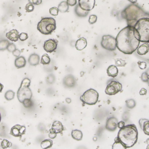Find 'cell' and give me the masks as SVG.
<instances>
[{"label": "cell", "mask_w": 149, "mask_h": 149, "mask_svg": "<svg viewBox=\"0 0 149 149\" xmlns=\"http://www.w3.org/2000/svg\"><path fill=\"white\" fill-rule=\"evenodd\" d=\"M134 28L140 42L149 43V18L143 17L139 19Z\"/></svg>", "instance_id": "obj_4"}, {"label": "cell", "mask_w": 149, "mask_h": 149, "mask_svg": "<svg viewBox=\"0 0 149 149\" xmlns=\"http://www.w3.org/2000/svg\"><path fill=\"white\" fill-rule=\"evenodd\" d=\"M137 53L140 55H144L148 53L149 51V44L148 43H144L138 47Z\"/></svg>", "instance_id": "obj_20"}, {"label": "cell", "mask_w": 149, "mask_h": 149, "mask_svg": "<svg viewBox=\"0 0 149 149\" xmlns=\"http://www.w3.org/2000/svg\"><path fill=\"white\" fill-rule=\"evenodd\" d=\"M30 84V80L28 78H25L21 82L20 87L17 92V97L21 103H22L25 99H31L32 93L29 88Z\"/></svg>", "instance_id": "obj_6"}, {"label": "cell", "mask_w": 149, "mask_h": 149, "mask_svg": "<svg viewBox=\"0 0 149 149\" xmlns=\"http://www.w3.org/2000/svg\"><path fill=\"white\" fill-rule=\"evenodd\" d=\"M58 41L55 39H49L45 41L43 48L47 53H53L56 50L58 46Z\"/></svg>", "instance_id": "obj_10"}, {"label": "cell", "mask_w": 149, "mask_h": 149, "mask_svg": "<svg viewBox=\"0 0 149 149\" xmlns=\"http://www.w3.org/2000/svg\"><path fill=\"white\" fill-rule=\"evenodd\" d=\"M74 12L77 16L80 18L86 17L89 14V11L84 10L81 9L79 5H77L74 8Z\"/></svg>", "instance_id": "obj_19"}, {"label": "cell", "mask_w": 149, "mask_h": 149, "mask_svg": "<svg viewBox=\"0 0 149 149\" xmlns=\"http://www.w3.org/2000/svg\"><path fill=\"white\" fill-rule=\"evenodd\" d=\"M139 94L140 96H144L147 94V90L145 88H142L140 91Z\"/></svg>", "instance_id": "obj_48"}, {"label": "cell", "mask_w": 149, "mask_h": 149, "mask_svg": "<svg viewBox=\"0 0 149 149\" xmlns=\"http://www.w3.org/2000/svg\"><path fill=\"white\" fill-rule=\"evenodd\" d=\"M66 2L68 5L70 6H74L76 5L77 3V0H67Z\"/></svg>", "instance_id": "obj_44"}, {"label": "cell", "mask_w": 149, "mask_h": 149, "mask_svg": "<svg viewBox=\"0 0 149 149\" xmlns=\"http://www.w3.org/2000/svg\"><path fill=\"white\" fill-rule=\"evenodd\" d=\"M15 96V93L13 91L9 90L5 94V97L7 101H11L14 99Z\"/></svg>", "instance_id": "obj_29"}, {"label": "cell", "mask_w": 149, "mask_h": 149, "mask_svg": "<svg viewBox=\"0 0 149 149\" xmlns=\"http://www.w3.org/2000/svg\"><path fill=\"white\" fill-rule=\"evenodd\" d=\"M125 61L121 59H115V65L116 67H124L126 65Z\"/></svg>", "instance_id": "obj_32"}, {"label": "cell", "mask_w": 149, "mask_h": 149, "mask_svg": "<svg viewBox=\"0 0 149 149\" xmlns=\"http://www.w3.org/2000/svg\"><path fill=\"white\" fill-rule=\"evenodd\" d=\"M148 120L147 119H142L139 120V124H140V127L141 129H143V126H144V123L146 121Z\"/></svg>", "instance_id": "obj_47"}, {"label": "cell", "mask_w": 149, "mask_h": 149, "mask_svg": "<svg viewBox=\"0 0 149 149\" xmlns=\"http://www.w3.org/2000/svg\"><path fill=\"white\" fill-rule=\"evenodd\" d=\"M16 49V48L15 45L13 43H10L7 48V50L9 52H13Z\"/></svg>", "instance_id": "obj_42"}, {"label": "cell", "mask_w": 149, "mask_h": 149, "mask_svg": "<svg viewBox=\"0 0 149 149\" xmlns=\"http://www.w3.org/2000/svg\"><path fill=\"white\" fill-rule=\"evenodd\" d=\"M26 132V128L24 126L17 124L11 128L10 134L15 137H21L25 134Z\"/></svg>", "instance_id": "obj_11"}, {"label": "cell", "mask_w": 149, "mask_h": 149, "mask_svg": "<svg viewBox=\"0 0 149 149\" xmlns=\"http://www.w3.org/2000/svg\"><path fill=\"white\" fill-rule=\"evenodd\" d=\"M66 101L68 103H70L71 102V100L70 98H67L66 99Z\"/></svg>", "instance_id": "obj_52"}, {"label": "cell", "mask_w": 149, "mask_h": 149, "mask_svg": "<svg viewBox=\"0 0 149 149\" xmlns=\"http://www.w3.org/2000/svg\"><path fill=\"white\" fill-rule=\"evenodd\" d=\"M19 31L17 30L14 29L7 33L6 36L10 41L16 42L19 40Z\"/></svg>", "instance_id": "obj_15"}, {"label": "cell", "mask_w": 149, "mask_h": 149, "mask_svg": "<svg viewBox=\"0 0 149 149\" xmlns=\"http://www.w3.org/2000/svg\"><path fill=\"white\" fill-rule=\"evenodd\" d=\"M141 80L143 82H147L149 81V75L146 72L144 73L141 75Z\"/></svg>", "instance_id": "obj_40"}, {"label": "cell", "mask_w": 149, "mask_h": 149, "mask_svg": "<svg viewBox=\"0 0 149 149\" xmlns=\"http://www.w3.org/2000/svg\"><path fill=\"white\" fill-rule=\"evenodd\" d=\"M99 95L95 89L90 88L87 90L80 97V100L84 104L88 105H94L98 101Z\"/></svg>", "instance_id": "obj_7"}, {"label": "cell", "mask_w": 149, "mask_h": 149, "mask_svg": "<svg viewBox=\"0 0 149 149\" xmlns=\"http://www.w3.org/2000/svg\"><path fill=\"white\" fill-rule=\"evenodd\" d=\"M59 10L58 7H53L49 9V13L53 16H57L59 14Z\"/></svg>", "instance_id": "obj_36"}, {"label": "cell", "mask_w": 149, "mask_h": 149, "mask_svg": "<svg viewBox=\"0 0 149 149\" xmlns=\"http://www.w3.org/2000/svg\"><path fill=\"white\" fill-rule=\"evenodd\" d=\"M57 133H55L52 129L49 130V137L52 139H55L57 136Z\"/></svg>", "instance_id": "obj_43"}, {"label": "cell", "mask_w": 149, "mask_h": 149, "mask_svg": "<svg viewBox=\"0 0 149 149\" xmlns=\"http://www.w3.org/2000/svg\"><path fill=\"white\" fill-rule=\"evenodd\" d=\"M29 38L28 34L25 33H22L19 35V39L21 41H24L27 40Z\"/></svg>", "instance_id": "obj_38"}, {"label": "cell", "mask_w": 149, "mask_h": 149, "mask_svg": "<svg viewBox=\"0 0 149 149\" xmlns=\"http://www.w3.org/2000/svg\"><path fill=\"white\" fill-rule=\"evenodd\" d=\"M53 145V141L50 139L44 140L41 144V146L43 149L51 148Z\"/></svg>", "instance_id": "obj_25"}, {"label": "cell", "mask_w": 149, "mask_h": 149, "mask_svg": "<svg viewBox=\"0 0 149 149\" xmlns=\"http://www.w3.org/2000/svg\"><path fill=\"white\" fill-rule=\"evenodd\" d=\"M129 1L131 2L132 4H135V3H136L137 2V0H128Z\"/></svg>", "instance_id": "obj_51"}, {"label": "cell", "mask_w": 149, "mask_h": 149, "mask_svg": "<svg viewBox=\"0 0 149 149\" xmlns=\"http://www.w3.org/2000/svg\"><path fill=\"white\" fill-rule=\"evenodd\" d=\"M35 7L34 5L31 3H29L26 5L25 10L27 12H32L34 10Z\"/></svg>", "instance_id": "obj_37"}, {"label": "cell", "mask_w": 149, "mask_h": 149, "mask_svg": "<svg viewBox=\"0 0 149 149\" xmlns=\"http://www.w3.org/2000/svg\"><path fill=\"white\" fill-rule=\"evenodd\" d=\"M71 135L72 137L76 140H81L82 138V133L79 130H75L72 131Z\"/></svg>", "instance_id": "obj_23"}, {"label": "cell", "mask_w": 149, "mask_h": 149, "mask_svg": "<svg viewBox=\"0 0 149 149\" xmlns=\"http://www.w3.org/2000/svg\"><path fill=\"white\" fill-rule=\"evenodd\" d=\"M137 63H138V66H139V67L140 69H144L146 68L147 65H146V63H145V62L139 61L137 62Z\"/></svg>", "instance_id": "obj_41"}, {"label": "cell", "mask_w": 149, "mask_h": 149, "mask_svg": "<svg viewBox=\"0 0 149 149\" xmlns=\"http://www.w3.org/2000/svg\"><path fill=\"white\" fill-rule=\"evenodd\" d=\"M26 64V60L23 56L18 57L15 60V64L18 69L24 67Z\"/></svg>", "instance_id": "obj_22"}, {"label": "cell", "mask_w": 149, "mask_h": 149, "mask_svg": "<svg viewBox=\"0 0 149 149\" xmlns=\"http://www.w3.org/2000/svg\"><path fill=\"white\" fill-rule=\"evenodd\" d=\"M146 143L148 145H149V138L147 139V140H146Z\"/></svg>", "instance_id": "obj_53"}, {"label": "cell", "mask_w": 149, "mask_h": 149, "mask_svg": "<svg viewBox=\"0 0 149 149\" xmlns=\"http://www.w3.org/2000/svg\"><path fill=\"white\" fill-rule=\"evenodd\" d=\"M106 72L108 76L115 78L118 75L119 70L116 65H112L108 67Z\"/></svg>", "instance_id": "obj_17"}, {"label": "cell", "mask_w": 149, "mask_h": 149, "mask_svg": "<svg viewBox=\"0 0 149 149\" xmlns=\"http://www.w3.org/2000/svg\"><path fill=\"white\" fill-rule=\"evenodd\" d=\"M51 129L57 134L62 133L64 130V127L63 124L60 122L58 121L54 122Z\"/></svg>", "instance_id": "obj_18"}, {"label": "cell", "mask_w": 149, "mask_h": 149, "mask_svg": "<svg viewBox=\"0 0 149 149\" xmlns=\"http://www.w3.org/2000/svg\"><path fill=\"white\" fill-rule=\"evenodd\" d=\"M58 8L59 11H60V12L65 13L68 11L69 5H68L66 1H62L58 6Z\"/></svg>", "instance_id": "obj_24"}, {"label": "cell", "mask_w": 149, "mask_h": 149, "mask_svg": "<svg viewBox=\"0 0 149 149\" xmlns=\"http://www.w3.org/2000/svg\"><path fill=\"white\" fill-rule=\"evenodd\" d=\"M23 106L26 108H29L32 106V102L30 99H25L22 102Z\"/></svg>", "instance_id": "obj_33"}, {"label": "cell", "mask_w": 149, "mask_h": 149, "mask_svg": "<svg viewBox=\"0 0 149 149\" xmlns=\"http://www.w3.org/2000/svg\"><path fill=\"white\" fill-rule=\"evenodd\" d=\"M29 63L31 66H36L40 62V57L39 55L33 53L31 55L28 59Z\"/></svg>", "instance_id": "obj_21"}, {"label": "cell", "mask_w": 149, "mask_h": 149, "mask_svg": "<svg viewBox=\"0 0 149 149\" xmlns=\"http://www.w3.org/2000/svg\"><path fill=\"white\" fill-rule=\"evenodd\" d=\"M114 141H115V142L112 145V149H125V148H124V146H123L122 143L120 141L118 137H116L115 138V139H114Z\"/></svg>", "instance_id": "obj_27"}, {"label": "cell", "mask_w": 149, "mask_h": 149, "mask_svg": "<svg viewBox=\"0 0 149 149\" xmlns=\"http://www.w3.org/2000/svg\"><path fill=\"white\" fill-rule=\"evenodd\" d=\"M63 83L65 87L73 88L76 86V79L72 74H68L64 78Z\"/></svg>", "instance_id": "obj_14"}, {"label": "cell", "mask_w": 149, "mask_h": 149, "mask_svg": "<svg viewBox=\"0 0 149 149\" xmlns=\"http://www.w3.org/2000/svg\"><path fill=\"white\" fill-rule=\"evenodd\" d=\"M3 88H4V86H3V84H1L0 83V93L2 92Z\"/></svg>", "instance_id": "obj_50"}, {"label": "cell", "mask_w": 149, "mask_h": 149, "mask_svg": "<svg viewBox=\"0 0 149 149\" xmlns=\"http://www.w3.org/2000/svg\"><path fill=\"white\" fill-rule=\"evenodd\" d=\"M46 80H47V82L48 83L52 84L54 82L55 80V78L53 74H50L47 77Z\"/></svg>", "instance_id": "obj_39"}, {"label": "cell", "mask_w": 149, "mask_h": 149, "mask_svg": "<svg viewBox=\"0 0 149 149\" xmlns=\"http://www.w3.org/2000/svg\"><path fill=\"white\" fill-rule=\"evenodd\" d=\"M143 131L146 135L149 136V121L145 122L143 127Z\"/></svg>", "instance_id": "obj_31"}, {"label": "cell", "mask_w": 149, "mask_h": 149, "mask_svg": "<svg viewBox=\"0 0 149 149\" xmlns=\"http://www.w3.org/2000/svg\"><path fill=\"white\" fill-rule=\"evenodd\" d=\"M78 4L81 9L86 11L93 9L95 5V0H78Z\"/></svg>", "instance_id": "obj_12"}, {"label": "cell", "mask_w": 149, "mask_h": 149, "mask_svg": "<svg viewBox=\"0 0 149 149\" xmlns=\"http://www.w3.org/2000/svg\"><path fill=\"white\" fill-rule=\"evenodd\" d=\"M87 45L86 39L84 37H81L76 42L75 47L77 50L81 51L84 49Z\"/></svg>", "instance_id": "obj_16"}, {"label": "cell", "mask_w": 149, "mask_h": 149, "mask_svg": "<svg viewBox=\"0 0 149 149\" xmlns=\"http://www.w3.org/2000/svg\"><path fill=\"white\" fill-rule=\"evenodd\" d=\"M145 15L143 10L136 5H130L126 7L121 12V16L126 20L127 25L134 26L137 21Z\"/></svg>", "instance_id": "obj_3"}, {"label": "cell", "mask_w": 149, "mask_h": 149, "mask_svg": "<svg viewBox=\"0 0 149 149\" xmlns=\"http://www.w3.org/2000/svg\"><path fill=\"white\" fill-rule=\"evenodd\" d=\"M10 43L7 39H2L0 41V50L7 49L8 45Z\"/></svg>", "instance_id": "obj_28"}, {"label": "cell", "mask_w": 149, "mask_h": 149, "mask_svg": "<svg viewBox=\"0 0 149 149\" xmlns=\"http://www.w3.org/2000/svg\"><path fill=\"white\" fill-rule=\"evenodd\" d=\"M125 122L123 121H120V122H118V124H117V127L119 128V129H122V128H123L124 126H125Z\"/></svg>", "instance_id": "obj_49"}, {"label": "cell", "mask_w": 149, "mask_h": 149, "mask_svg": "<svg viewBox=\"0 0 149 149\" xmlns=\"http://www.w3.org/2000/svg\"><path fill=\"white\" fill-rule=\"evenodd\" d=\"M126 106L130 109L134 108L136 105L135 101L134 99H128V100H126Z\"/></svg>", "instance_id": "obj_30"}, {"label": "cell", "mask_w": 149, "mask_h": 149, "mask_svg": "<svg viewBox=\"0 0 149 149\" xmlns=\"http://www.w3.org/2000/svg\"><path fill=\"white\" fill-rule=\"evenodd\" d=\"M122 86L119 82L112 81L108 84L105 92L106 95L113 96L120 92L122 90Z\"/></svg>", "instance_id": "obj_9"}, {"label": "cell", "mask_w": 149, "mask_h": 149, "mask_svg": "<svg viewBox=\"0 0 149 149\" xmlns=\"http://www.w3.org/2000/svg\"><path fill=\"white\" fill-rule=\"evenodd\" d=\"M146 149H149V145H148V146H147V147H146Z\"/></svg>", "instance_id": "obj_55"}, {"label": "cell", "mask_w": 149, "mask_h": 149, "mask_svg": "<svg viewBox=\"0 0 149 149\" xmlns=\"http://www.w3.org/2000/svg\"><path fill=\"white\" fill-rule=\"evenodd\" d=\"M97 20V16L96 15H91L89 17L88 19V22L91 25L94 24L96 22Z\"/></svg>", "instance_id": "obj_35"}, {"label": "cell", "mask_w": 149, "mask_h": 149, "mask_svg": "<svg viewBox=\"0 0 149 149\" xmlns=\"http://www.w3.org/2000/svg\"><path fill=\"white\" fill-rule=\"evenodd\" d=\"M1 113H0V122H1Z\"/></svg>", "instance_id": "obj_54"}, {"label": "cell", "mask_w": 149, "mask_h": 149, "mask_svg": "<svg viewBox=\"0 0 149 149\" xmlns=\"http://www.w3.org/2000/svg\"><path fill=\"white\" fill-rule=\"evenodd\" d=\"M118 120L114 117L109 118L106 122V128L110 131H114L117 129Z\"/></svg>", "instance_id": "obj_13"}, {"label": "cell", "mask_w": 149, "mask_h": 149, "mask_svg": "<svg viewBox=\"0 0 149 149\" xmlns=\"http://www.w3.org/2000/svg\"><path fill=\"white\" fill-rule=\"evenodd\" d=\"M56 29V21L52 17L43 18L37 25L38 30L45 35H51Z\"/></svg>", "instance_id": "obj_5"}, {"label": "cell", "mask_w": 149, "mask_h": 149, "mask_svg": "<svg viewBox=\"0 0 149 149\" xmlns=\"http://www.w3.org/2000/svg\"><path fill=\"white\" fill-rule=\"evenodd\" d=\"M30 3H32L33 5H40L42 3V0H29Z\"/></svg>", "instance_id": "obj_45"}, {"label": "cell", "mask_w": 149, "mask_h": 149, "mask_svg": "<svg viewBox=\"0 0 149 149\" xmlns=\"http://www.w3.org/2000/svg\"><path fill=\"white\" fill-rule=\"evenodd\" d=\"M116 48L125 54H132L138 48L140 42L134 26L127 25L118 33L116 38Z\"/></svg>", "instance_id": "obj_1"}, {"label": "cell", "mask_w": 149, "mask_h": 149, "mask_svg": "<svg viewBox=\"0 0 149 149\" xmlns=\"http://www.w3.org/2000/svg\"><path fill=\"white\" fill-rule=\"evenodd\" d=\"M51 62V59L48 54H44L41 57V63L43 65H48Z\"/></svg>", "instance_id": "obj_26"}, {"label": "cell", "mask_w": 149, "mask_h": 149, "mask_svg": "<svg viewBox=\"0 0 149 149\" xmlns=\"http://www.w3.org/2000/svg\"><path fill=\"white\" fill-rule=\"evenodd\" d=\"M117 137L125 149L134 146L138 140V132L135 124H130L120 129Z\"/></svg>", "instance_id": "obj_2"}, {"label": "cell", "mask_w": 149, "mask_h": 149, "mask_svg": "<svg viewBox=\"0 0 149 149\" xmlns=\"http://www.w3.org/2000/svg\"><path fill=\"white\" fill-rule=\"evenodd\" d=\"M11 143H10L7 140H3L1 142V146L3 149H6L11 146Z\"/></svg>", "instance_id": "obj_34"}, {"label": "cell", "mask_w": 149, "mask_h": 149, "mask_svg": "<svg viewBox=\"0 0 149 149\" xmlns=\"http://www.w3.org/2000/svg\"><path fill=\"white\" fill-rule=\"evenodd\" d=\"M101 45L106 50L115 51L116 48V38L109 35H103L101 42Z\"/></svg>", "instance_id": "obj_8"}, {"label": "cell", "mask_w": 149, "mask_h": 149, "mask_svg": "<svg viewBox=\"0 0 149 149\" xmlns=\"http://www.w3.org/2000/svg\"><path fill=\"white\" fill-rule=\"evenodd\" d=\"M13 55L15 57H19L20 55L21 54V51H20L19 49H16L15 50H14L13 52Z\"/></svg>", "instance_id": "obj_46"}]
</instances>
